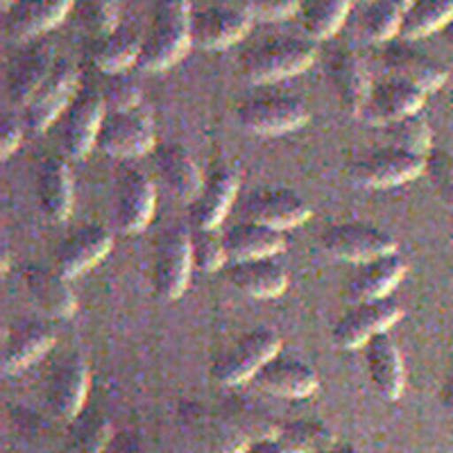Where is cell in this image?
<instances>
[{
  "label": "cell",
  "instance_id": "d590c367",
  "mask_svg": "<svg viewBox=\"0 0 453 453\" xmlns=\"http://www.w3.org/2000/svg\"><path fill=\"white\" fill-rule=\"evenodd\" d=\"M283 451L293 453H318L334 447V431L326 424L313 419H295L281 426L277 435Z\"/></svg>",
  "mask_w": 453,
  "mask_h": 453
},
{
  "label": "cell",
  "instance_id": "ab89813d",
  "mask_svg": "<svg viewBox=\"0 0 453 453\" xmlns=\"http://www.w3.org/2000/svg\"><path fill=\"white\" fill-rule=\"evenodd\" d=\"M120 0H78L80 23L93 36L107 35L119 27Z\"/></svg>",
  "mask_w": 453,
  "mask_h": 453
},
{
  "label": "cell",
  "instance_id": "ba28073f",
  "mask_svg": "<svg viewBox=\"0 0 453 453\" xmlns=\"http://www.w3.org/2000/svg\"><path fill=\"white\" fill-rule=\"evenodd\" d=\"M402 315V304L392 297L354 302L331 329L334 345L340 349H358L376 334L390 331Z\"/></svg>",
  "mask_w": 453,
  "mask_h": 453
},
{
  "label": "cell",
  "instance_id": "60d3db41",
  "mask_svg": "<svg viewBox=\"0 0 453 453\" xmlns=\"http://www.w3.org/2000/svg\"><path fill=\"white\" fill-rule=\"evenodd\" d=\"M424 159V175L431 180L440 200L453 211V155L444 148H433Z\"/></svg>",
  "mask_w": 453,
  "mask_h": 453
},
{
  "label": "cell",
  "instance_id": "c3c4849f",
  "mask_svg": "<svg viewBox=\"0 0 453 453\" xmlns=\"http://www.w3.org/2000/svg\"><path fill=\"white\" fill-rule=\"evenodd\" d=\"M7 270H10V254L7 250H3V274H7Z\"/></svg>",
  "mask_w": 453,
  "mask_h": 453
},
{
  "label": "cell",
  "instance_id": "7dc6e473",
  "mask_svg": "<svg viewBox=\"0 0 453 453\" xmlns=\"http://www.w3.org/2000/svg\"><path fill=\"white\" fill-rule=\"evenodd\" d=\"M318 453H358V451L351 447H329L325 449V451H318Z\"/></svg>",
  "mask_w": 453,
  "mask_h": 453
},
{
  "label": "cell",
  "instance_id": "277c9868",
  "mask_svg": "<svg viewBox=\"0 0 453 453\" xmlns=\"http://www.w3.org/2000/svg\"><path fill=\"white\" fill-rule=\"evenodd\" d=\"M107 104L100 87L82 82L68 107L59 116V145L68 159H84L96 148Z\"/></svg>",
  "mask_w": 453,
  "mask_h": 453
},
{
  "label": "cell",
  "instance_id": "5bb4252c",
  "mask_svg": "<svg viewBox=\"0 0 453 453\" xmlns=\"http://www.w3.org/2000/svg\"><path fill=\"white\" fill-rule=\"evenodd\" d=\"M326 73L342 109L354 119H361L372 88L370 73H367V64L361 52L354 46L335 48L326 64Z\"/></svg>",
  "mask_w": 453,
  "mask_h": 453
},
{
  "label": "cell",
  "instance_id": "8fae6325",
  "mask_svg": "<svg viewBox=\"0 0 453 453\" xmlns=\"http://www.w3.org/2000/svg\"><path fill=\"white\" fill-rule=\"evenodd\" d=\"M155 186L134 165H123L113 184V222L120 232L139 234L155 216Z\"/></svg>",
  "mask_w": 453,
  "mask_h": 453
},
{
  "label": "cell",
  "instance_id": "7c38bea8",
  "mask_svg": "<svg viewBox=\"0 0 453 453\" xmlns=\"http://www.w3.org/2000/svg\"><path fill=\"white\" fill-rule=\"evenodd\" d=\"M424 165H426V159L422 155L395 148V145H383V148L372 150L361 161H356L354 177L370 188H388V186L406 184L424 175Z\"/></svg>",
  "mask_w": 453,
  "mask_h": 453
},
{
  "label": "cell",
  "instance_id": "1f68e13d",
  "mask_svg": "<svg viewBox=\"0 0 453 453\" xmlns=\"http://www.w3.org/2000/svg\"><path fill=\"white\" fill-rule=\"evenodd\" d=\"M143 39L129 27H116L107 35L96 36L91 59L100 73H125L139 64Z\"/></svg>",
  "mask_w": 453,
  "mask_h": 453
},
{
  "label": "cell",
  "instance_id": "cb8c5ba5",
  "mask_svg": "<svg viewBox=\"0 0 453 453\" xmlns=\"http://www.w3.org/2000/svg\"><path fill=\"white\" fill-rule=\"evenodd\" d=\"M408 273L406 258L396 252L381 254V257L370 258L361 263L354 277L349 279L347 286V297L351 302H367V299H381L390 297L392 290L399 286Z\"/></svg>",
  "mask_w": 453,
  "mask_h": 453
},
{
  "label": "cell",
  "instance_id": "2e32d148",
  "mask_svg": "<svg viewBox=\"0 0 453 453\" xmlns=\"http://www.w3.org/2000/svg\"><path fill=\"white\" fill-rule=\"evenodd\" d=\"M113 248V234L107 226L91 222L80 226L78 232L68 234L55 252V270L64 277H78L93 265H98Z\"/></svg>",
  "mask_w": 453,
  "mask_h": 453
},
{
  "label": "cell",
  "instance_id": "9a60e30c",
  "mask_svg": "<svg viewBox=\"0 0 453 453\" xmlns=\"http://www.w3.org/2000/svg\"><path fill=\"white\" fill-rule=\"evenodd\" d=\"M426 93L415 84L406 82L402 78H386L383 82L372 84L370 96L365 100V107L361 111V119L370 125H390L395 120L418 113L424 107Z\"/></svg>",
  "mask_w": 453,
  "mask_h": 453
},
{
  "label": "cell",
  "instance_id": "bcb514c9",
  "mask_svg": "<svg viewBox=\"0 0 453 453\" xmlns=\"http://www.w3.org/2000/svg\"><path fill=\"white\" fill-rule=\"evenodd\" d=\"M442 403L447 408V412L453 418V365L451 372H449L447 381H444V390H442Z\"/></svg>",
  "mask_w": 453,
  "mask_h": 453
},
{
  "label": "cell",
  "instance_id": "52a82bcc",
  "mask_svg": "<svg viewBox=\"0 0 453 453\" xmlns=\"http://www.w3.org/2000/svg\"><path fill=\"white\" fill-rule=\"evenodd\" d=\"M80 84H82V75H80L78 66L66 57L55 59L48 78L36 88L30 103L23 107L21 119L26 123V129L46 132L55 120H59L73 96L78 93Z\"/></svg>",
  "mask_w": 453,
  "mask_h": 453
},
{
  "label": "cell",
  "instance_id": "30bf717a",
  "mask_svg": "<svg viewBox=\"0 0 453 453\" xmlns=\"http://www.w3.org/2000/svg\"><path fill=\"white\" fill-rule=\"evenodd\" d=\"M193 265L191 238L188 232L173 226L157 242L155 263H152V288L164 302H175L184 295Z\"/></svg>",
  "mask_w": 453,
  "mask_h": 453
},
{
  "label": "cell",
  "instance_id": "4316f807",
  "mask_svg": "<svg viewBox=\"0 0 453 453\" xmlns=\"http://www.w3.org/2000/svg\"><path fill=\"white\" fill-rule=\"evenodd\" d=\"M36 200L50 222H64L73 211V175L62 157H46L36 168Z\"/></svg>",
  "mask_w": 453,
  "mask_h": 453
},
{
  "label": "cell",
  "instance_id": "f907efd6",
  "mask_svg": "<svg viewBox=\"0 0 453 453\" xmlns=\"http://www.w3.org/2000/svg\"><path fill=\"white\" fill-rule=\"evenodd\" d=\"M447 42L451 43V46H453V23H451V26L447 27Z\"/></svg>",
  "mask_w": 453,
  "mask_h": 453
},
{
  "label": "cell",
  "instance_id": "f35d334b",
  "mask_svg": "<svg viewBox=\"0 0 453 453\" xmlns=\"http://www.w3.org/2000/svg\"><path fill=\"white\" fill-rule=\"evenodd\" d=\"M104 82L100 84V93L109 111H127L143 104V91L134 80L125 73H103Z\"/></svg>",
  "mask_w": 453,
  "mask_h": 453
},
{
  "label": "cell",
  "instance_id": "5b68a950",
  "mask_svg": "<svg viewBox=\"0 0 453 453\" xmlns=\"http://www.w3.org/2000/svg\"><path fill=\"white\" fill-rule=\"evenodd\" d=\"M236 119L242 129L252 134L279 136L288 134L309 123L306 104L290 93H261L245 98L236 107Z\"/></svg>",
  "mask_w": 453,
  "mask_h": 453
},
{
  "label": "cell",
  "instance_id": "8992f818",
  "mask_svg": "<svg viewBox=\"0 0 453 453\" xmlns=\"http://www.w3.org/2000/svg\"><path fill=\"white\" fill-rule=\"evenodd\" d=\"M281 351V335L268 326L242 334L211 365V376L222 386L252 381V376Z\"/></svg>",
  "mask_w": 453,
  "mask_h": 453
},
{
  "label": "cell",
  "instance_id": "f546056e",
  "mask_svg": "<svg viewBox=\"0 0 453 453\" xmlns=\"http://www.w3.org/2000/svg\"><path fill=\"white\" fill-rule=\"evenodd\" d=\"M155 165L168 191L181 202H193L202 188L200 168L191 152L180 143H161L155 148Z\"/></svg>",
  "mask_w": 453,
  "mask_h": 453
},
{
  "label": "cell",
  "instance_id": "4fadbf2b",
  "mask_svg": "<svg viewBox=\"0 0 453 453\" xmlns=\"http://www.w3.org/2000/svg\"><path fill=\"white\" fill-rule=\"evenodd\" d=\"M252 27V19L225 3L191 12V42L204 50H225L242 42Z\"/></svg>",
  "mask_w": 453,
  "mask_h": 453
},
{
  "label": "cell",
  "instance_id": "f6af8a7d",
  "mask_svg": "<svg viewBox=\"0 0 453 453\" xmlns=\"http://www.w3.org/2000/svg\"><path fill=\"white\" fill-rule=\"evenodd\" d=\"M242 453H283V447L279 444L277 438H263L257 440L254 444H250Z\"/></svg>",
  "mask_w": 453,
  "mask_h": 453
},
{
  "label": "cell",
  "instance_id": "b9f144b4",
  "mask_svg": "<svg viewBox=\"0 0 453 453\" xmlns=\"http://www.w3.org/2000/svg\"><path fill=\"white\" fill-rule=\"evenodd\" d=\"M218 3L236 7L242 14H248L252 21L254 19H258V21H281L302 7V0H218Z\"/></svg>",
  "mask_w": 453,
  "mask_h": 453
},
{
  "label": "cell",
  "instance_id": "3957f363",
  "mask_svg": "<svg viewBox=\"0 0 453 453\" xmlns=\"http://www.w3.org/2000/svg\"><path fill=\"white\" fill-rule=\"evenodd\" d=\"M157 136L152 113L145 104L127 111L104 113L103 125L98 129L96 150L113 159H139V157L155 152Z\"/></svg>",
  "mask_w": 453,
  "mask_h": 453
},
{
  "label": "cell",
  "instance_id": "e575fe53",
  "mask_svg": "<svg viewBox=\"0 0 453 453\" xmlns=\"http://www.w3.org/2000/svg\"><path fill=\"white\" fill-rule=\"evenodd\" d=\"M354 0H311L302 10V27L315 42L331 39L342 27Z\"/></svg>",
  "mask_w": 453,
  "mask_h": 453
},
{
  "label": "cell",
  "instance_id": "6da1fadb",
  "mask_svg": "<svg viewBox=\"0 0 453 453\" xmlns=\"http://www.w3.org/2000/svg\"><path fill=\"white\" fill-rule=\"evenodd\" d=\"M191 12L188 0H152L150 27L139 57V66L143 71H165L188 52L193 46Z\"/></svg>",
  "mask_w": 453,
  "mask_h": 453
},
{
  "label": "cell",
  "instance_id": "ffe728a7",
  "mask_svg": "<svg viewBox=\"0 0 453 453\" xmlns=\"http://www.w3.org/2000/svg\"><path fill=\"white\" fill-rule=\"evenodd\" d=\"M88 386L87 361L80 354L66 356L48 379V403L62 419H75L87 403Z\"/></svg>",
  "mask_w": 453,
  "mask_h": 453
},
{
  "label": "cell",
  "instance_id": "836d02e7",
  "mask_svg": "<svg viewBox=\"0 0 453 453\" xmlns=\"http://www.w3.org/2000/svg\"><path fill=\"white\" fill-rule=\"evenodd\" d=\"M412 0H370L363 14V35L372 43L392 42L402 30L403 16Z\"/></svg>",
  "mask_w": 453,
  "mask_h": 453
},
{
  "label": "cell",
  "instance_id": "ac0fdd59",
  "mask_svg": "<svg viewBox=\"0 0 453 453\" xmlns=\"http://www.w3.org/2000/svg\"><path fill=\"white\" fill-rule=\"evenodd\" d=\"M245 220L261 222L279 232L293 229L311 218V204L290 188H263L252 193L242 206Z\"/></svg>",
  "mask_w": 453,
  "mask_h": 453
},
{
  "label": "cell",
  "instance_id": "74e56055",
  "mask_svg": "<svg viewBox=\"0 0 453 453\" xmlns=\"http://www.w3.org/2000/svg\"><path fill=\"white\" fill-rule=\"evenodd\" d=\"M191 238V257L193 265L202 273H216V270L225 268L226 263V250L225 238L216 229H204V226H193L188 232Z\"/></svg>",
  "mask_w": 453,
  "mask_h": 453
},
{
  "label": "cell",
  "instance_id": "4dcf8cb0",
  "mask_svg": "<svg viewBox=\"0 0 453 453\" xmlns=\"http://www.w3.org/2000/svg\"><path fill=\"white\" fill-rule=\"evenodd\" d=\"M57 57L48 48H32L12 66L7 75V100L14 107H26L48 78Z\"/></svg>",
  "mask_w": 453,
  "mask_h": 453
},
{
  "label": "cell",
  "instance_id": "8d00e7d4",
  "mask_svg": "<svg viewBox=\"0 0 453 453\" xmlns=\"http://www.w3.org/2000/svg\"><path fill=\"white\" fill-rule=\"evenodd\" d=\"M383 129H386L388 145H395V148L408 150V152H415V155L422 157H426L435 148L433 145L431 125L426 123L424 116H419V111L403 116V119L386 125Z\"/></svg>",
  "mask_w": 453,
  "mask_h": 453
},
{
  "label": "cell",
  "instance_id": "484cf974",
  "mask_svg": "<svg viewBox=\"0 0 453 453\" xmlns=\"http://www.w3.org/2000/svg\"><path fill=\"white\" fill-rule=\"evenodd\" d=\"M225 274L234 288L257 299L279 297L288 288V273L274 257L226 263Z\"/></svg>",
  "mask_w": 453,
  "mask_h": 453
},
{
  "label": "cell",
  "instance_id": "f1b7e54d",
  "mask_svg": "<svg viewBox=\"0 0 453 453\" xmlns=\"http://www.w3.org/2000/svg\"><path fill=\"white\" fill-rule=\"evenodd\" d=\"M226 261H248V258L277 257L286 250V234L254 220H242L229 226L225 234Z\"/></svg>",
  "mask_w": 453,
  "mask_h": 453
},
{
  "label": "cell",
  "instance_id": "d6a6232c",
  "mask_svg": "<svg viewBox=\"0 0 453 453\" xmlns=\"http://www.w3.org/2000/svg\"><path fill=\"white\" fill-rule=\"evenodd\" d=\"M453 23V0H412L403 16L399 36L403 42H415L433 32L444 30Z\"/></svg>",
  "mask_w": 453,
  "mask_h": 453
},
{
  "label": "cell",
  "instance_id": "7402d4cb",
  "mask_svg": "<svg viewBox=\"0 0 453 453\" xmlns=\"http://www.w3.org/2000/svg\"><path fill=\"white\" fill-rule=\"evenodd\" d=\"M365 351V365L376 392L388 399L396 402L406 388V370H403L402 349L390 335V331L376 334L363 345Z\"/></svg>",
  "mask_w": 453,
  "mask_h": 453
},
{
  "label": "cell",
  "instance_id": "d4e9b609",
  "mask_svg": "<svg viewBox=\"0 0 453 453\" xmlns=\"http://www.w3.org/2000/svg\"><path fill=\"white\" fill-rule=\"evenodd\" d=\"M78 0H16L5 12V32L12 42H27L46 35L64 21Z\"/></svg>",
  "mask_w": 453,
  "mask_h": 453
},
{
  "label": "cell",
  "instance_id": "816d5d0a",
  "mask_svg": "<svg viewBox=\"0 0 453 453\" xmlns=\"http://www.w3.org/2000/svg\"><path fill=\"white\" fill-rule=\"evenodd\" d=\"M283 453H293V451H283Z\"/></svg>",
  "mask_w": 453,
  "mask_h": 453
},
{
  "label": "cell",
  "instance_id": "83f0119b",
  "mask_svg": "<svg viewBox=\"0 0 453 453\" xmlns=\"http://www.w3.org/2000/svg\"><path fill=\"white\" fill-rule=\"evenodd\" d=\"M55 329L48 322L30 319L14 326L3 347V370L5 374H19L39 361L42 356H46L55 347Z\"/></svg>",
  "mask_w": 453,
  "mask_h": 453
},
{
  "label": "cell",
  "instance_id": "9c48e42d",
  "mask_svg": "<svg viewBox=\"0 0 453 453\" xmlns=\"http://www.w3.org/2000/svg\"><path fill=\"white\" fill-rule=\"evenodd\" d=\"M319 245L329 257L349 263H365L381 254L396 252V238L370 222H338L322 232Z\"/></svg>",
  "mask_w": 453,
  "mask_h": 453
},
{
  "label": "cell",
  "instance_id": "681fc988",
  "mask_svg": "<svg viewBox=\"0 0 453 453\" xmlns=\"http://www.w3.org/2000/svg\"><path fill=\"white\" fill-rule=\"evenodd\" d=\"M0 3H3V12H10L16 0H0Z\"/></svg>",
  "mask_w": 453,
  "mask_h": 453
},
{
  "label": "cell",
  "instance_id": "7bdbcfd3",
  "mask_svg": "<svg viewBox=\"0 0 453 453\" xmlns=\"http://www.w3.org/2000/svg\"><path fill=\"white\" fill-rule=\"evenodd\" d=\"M111 438V424L103 415H93L78 428L75 438L68 442L66 453H100Z\"/></svg>",
  "mask_w": 453,
  "mask_h": 453
},
{
  "label": "cell",
  "instance_id": "603a6c76",
  "mask_svg": "<svg viewBox=\"0 0 453 453\" xmlns=\"http://www.w3.org/2000/svg\"><path fill=\"white\" fill-rule=\"evenodd\" d=\"M381 57L386 68L390 71V75L415 84V87L422 88L424 93L438 91L449 78V71L442 62H438V59L428 55V52L408 46L406 42H388Z\"/></svg>",
  "mask_w": 453,
  "mask_h": 453
},
{
  "label": "cell",
  "instance_id": "d6986e66",
  "mask_svg": "<svg viewBox=\"0 0 453 453\" xmlns=\"http://www.w3.org/2000/svg\"><path fill=\"white\" fill-rule=\"evenodd\" d=\"M252 383L268 395L304 399L318 390L319 379L318 372L309 363L293 358V356L277 354L252 376Z\"/></svg>",
  "mask_w": 453,
  "mask_h": 453
},
{
  "label": "cell",
  "instance_id": "44dd1931",
  "mask_svg": "<svg viewBox=\"0 0 453 453\" xmlns=\"http://www.w3.org/2000/svg\"><path fill=\"white\" fill-rule=\"evenodd\" d=\"M23 286H26L27 297L36 309L50 318L68 319L78 311V297L73 293L68 277H64L59 270L43 268V265H26L21 273Z\"/></svg>",
  "mask_w": 453,
  "mask_h": 453
},
{
  "label": "cell",
  "instance_id": "7a4b0ae2",
  "mask_svg": "<svg viewBox=\"0 0 453 453\" xmlns=\"http://www.w3.org/2000/svg\"><path fill=\"white\" fill-rule=\"evenodd\" d=\"M315 46L299 36H274L242 52L241 73L252 84H273L295 78L315 62Z\"/></svg>",
  "mask_w": 453,
  "mask_h": 453
},
{
  "label": "cell",
  "instance_id": "e0dca14e",
  "mask_svg": "<svg viewBox=\"0 0 453 453\" xmlns=\"http://www.w3.org/2000/svg\"><path fill=\"white\" fill-rule=\"evenodd\" d=\"M241 177L226 164H216L206 173L202 188L191 202V225L216 229L236 200Z\"/></svg>",
  "mask_w": 453,
  "mask_h": 453
},
{
  "label": "cell",
  "instance_id": "ee69618b",
  "mask_svg": "<svg viewBox=\"0 0 453 453\" xmlns=\"http://www.w3.org/2000/svg\"><path fill=\"white\" fill-rule=\"evenodd\" d=\"M23 132H26V123L19 116L5 113V119L0 123V157L10 159L16 150L23 143Z\"/></svg>",
  "mask_w": 453,
  "mask_h": 453
}]
</instances>
